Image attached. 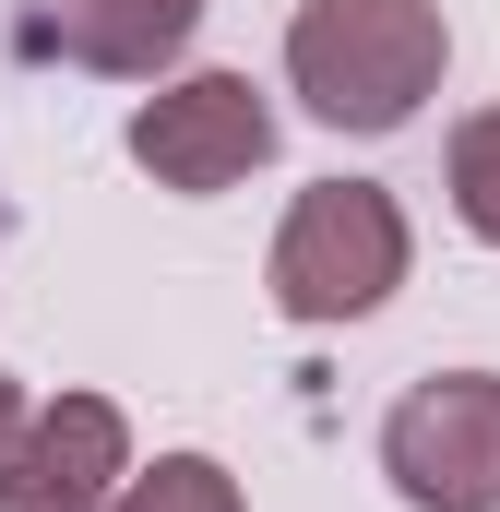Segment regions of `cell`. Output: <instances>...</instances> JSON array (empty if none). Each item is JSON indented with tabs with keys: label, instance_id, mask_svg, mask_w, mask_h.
Here are the masks:
<instances>
[{
	"label": "cell",
	"instance_id": "52a82bcc",
	"mask_svg": "<svg viewBox=\"0 0 500 512\" xmlns=\"http://www.w3.org/2000/svg\"><path fill=\"white\" fill-rule=\"evenodd\" d=\"M108 512H250V501L215 453H155V465H131L108 489Z\"/></svg>",
	"mask_w": 500,
	"mask_h": 512
},
{
	"label": "cell",
	"instance_id": "3957f363",
	"mask_svg": "<svg viewBox=\"0 0 500 512\" xmlns=\"http://www.w3.org/2000/svg\"><path fill=\"white\" fill-rule=\"evenodd\" d=\"M381 477L417 512H500V370H441L381 417Z\"/></svg>",
	"mask_w": 500,
	"mask_h": 512
},
{
	"label": "cell",
	"instance_id": "7a4b0ae2",
	"mask_svg": "<svg viewBox=\"0 0 500 512\" xmlns=\"http://www.w3.org/2000/svg\"><path fill=\"white\" fill-rule=\"evenodd\" d=\"M405 251L417 239H405V203L381 179H310L286 203V227H274L262 286H274L286 322H370L381 298L405 286Z\"/></svg>",
	"mask_w": 500,
	"mask_h": 512
},
{
	"label": "cell",
	"instance_id": "ba28073f",
	"mask_svg": "<svg viewBox=\"0 0 500 512\" xmlns=\"http://www.w3.org/2000/svg\"><path fill=\"white\" fill-rule=\"evenodd\" d=\"M453 215L500 251V108H477V120L453 131Z\"/></svg>",
	"mask_w": 500,
	"mask_h": 512
},
{
	"label": "cell",
	"instance_id": "8992f818",
	"mask_svg": "<svg viewBox=\"0 0 500 512\" xmlns=\"http://www.w3.org/2000/svg\"><path fill=\"white\" fill-rule=\"evenodd\" d=\"M203 0H36V48L72 60V72H108V84H155L179 48H191Z\"/></svg>",
	"mask_w": 500,
	"mask_h": 512
},
{
	"label": "cell",
	"instance_id": "277c9868",
	"mask_svg": "<svg viewBox=\"0 0 500 512\" xmlns=\"http://www.w3.org/2000/svg\"><path fill=\"white\" fill-rule=\"evenodd\" d=\"M262 155H274V108H262L250 72H191V84H155L131 108V167L155 191H191V203L239 191Z\"/></svg>",
	"mask_w": 500,
	"mask_h": 512
},
{
	"label": "cell",
	"instance_id": "6da1fadb",
	"mask_svg": "<svg viewBox=\"0 0 500 512\" xmlns=\"http://www.w3.org/2000/svg\"><path fill=\"white\" fill-rule=\"evenodd\" d=\"M453 72L441 0H298L286 24V84L334 131H405Z\"/></svg>",
	"mask_w": 500,
	"mask_h": 512
},
{
	"label": "cell",
	"instance_id": "5b68a950",
	"mask_svg": "<svg viewBox=\"0 0 500 512\" xmlns=\"http://www.w3.org/2000/svg\"><path fill=\"white\" fill-rule=\"evenodd\" d=\"M120 477H131V417L108 393L24 405V429L0 441V512H108Z\"/></svg>",
	"mask_w": 500,
	"mask_h": 512
},
{
	"label": "cell",
	"instance_id": "9c48e42d",
	"mask_svg": "<svg viewBox=\"0 0 500 512\" xmlns=\"http://www.w3.org/2000/svg\"><path fill=\"white\" fill-rule=\"evenodd\" d=\"M12 429H24V382L0 370V441H12Z\"/></svg>",
	"mask_w": 500,
	"mask_h": 512
}]
</instances>
